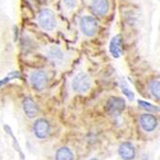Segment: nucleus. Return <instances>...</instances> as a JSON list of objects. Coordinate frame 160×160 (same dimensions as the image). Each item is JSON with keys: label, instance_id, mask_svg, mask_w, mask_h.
<instances>
[{"label": "nucleus", "instance_id": "1", "mask_svg": "<svg viewBox=\"0 0 160 160\" xmlns=\"http://www.w3.org/2000/svg\"><path fill=\"white\" fill-rule=\"evenodd\" d=\"M38 23L45 31H52L57 24L56 17L52 10L45 8L42 9L38 15Z\"/></svg>", "mask_w": 160, "mask_h": 160}, {"label": "nucleus", "instance_id": "2", "mask_svg": "<svg viewBox=\"0 0 160 160\" xmlns=\"http://www.w3.org/2000/svg\"><path fill=\"white\" fill-rule=\"evenodd\" d=\"M72 88L75 93L86 94L91 88V79L85 72L77 73L72 81Z\"/></svg>", "mask_w": 160, "mask_h": 160}, {"label": "nucleus", "instance_id": "3", "mask_svg": "<svg viewBox=\"0 0 160 160\" xmlns=\"http://www.w3.org/2000/svg\"><path fill=\"white\" fill-rule=\"evenodd\" d=\"M80 29L86 37H93L98 29V20L94 17L84 16L80 19Z\"/></svg>", "mask_w": 160, "mask_h": 160}, {"label": "nucleus", "instance_id": "4", "mask_svg": "<svg viewBox=\"0 0 160 160\" xmlns=\"http://www.w3.org/2000/svg\"><path fill=\"white\" fill-rule=\"evenodd\" d=\"M29 81L32 88L40 92L48 85V75L43 71H34L29 74Z\"/></svg>", "mask_w": 160, "mask_h": 160}, {"label": "nucleus", "instance_id": "5", "mask_svg": "<svg viewBox=\"0 0 160 160\" xmlns=\"http://www.w3.org/2000/svg\"><path fill=\"white\" fill-rule=\"evenodd\" d=\"M125 108V100L120 97H110L106 101L105 109L110 115H119Z\"/></svg>", "mask_w": 160, "mask_h": 160}, {"label": "nucleus", "instance_id": "6", "mask_svg": "<svg viewBox=\"0 0 160 160\" xmlns=\"http://www.w3.org/2000/svg\"><path fill=\"white\" fill-rule=\"evenodd\" d=\"M34 133L39 139H44L48 136L50 132V124L49 122L45 119H38L34 122Z\"/></svg>", "mask_w": 160, "mask_h": 160}, {"label": "nucleus", "instance_id": "7", "mask_svg": "<svg viewBox=\"0 0 160 160\" xmlns=\"http://www.w3.org/2000/svg\"><path fill=\"white\" fill-rule=\"evenodd\" d=\"M140 124H141V128L146 132H152L156 128L158 124V121L156 117L153 116L152 114L147 113V114H143L140 117Z\"/></svg>", "mask_w": 160, "mask_h": 160}, {"label": "nucleus", "instance_id": "8", "mask_svg": "<svg viewBox=\"0 0 160 160\" xmlns=\"http://www.w3.org/2000/svg\"><path fill=\"white\" fill-rule=\"evenodd\" d=\"M109 52L114 58H120L122 54V37L118 34L115 35L110 41Z\"/></svg>", "mask_w": 160, "mask_h": 160}, {"label": "nucleus", "instance_id": "9", "mask_svg": "<svg viewBox=\"0 0 160 160\" xmlns=\"http://www.w3.org/2000/svg\"><path fill=\"white\" fill-rule=\"evenodd\" d=\"M91 10L94 15L98 17H104L109 11V1L108 0H92Z\"/></svg>", "mask_w": 160, "mask_h": 160}, {"label": "nucleus", "instance_id": "10", "mask_svg": "<svg viewBox=\"0 0 160 160\" xmlns=\"http://www.w3.org/2000/svg\"><path fill=\"white\" fill-rule=\"evenodd\" d=\"M22 108H23L25 115L30 119L35 118L39 113V108H38L37 103L34 101L32 98H29V97L25 98L22 100Z\"/></svg>", "mask_w": 160, "mask_h": 160}, {"label": "nucleus", "instance_id": "11", "mask_svg": "<svg viewBox=\"0 0 160 160\" xmlns=\"http://www.w3.org/2000/svg\"><path fill=\"white\" fill-rule=\"evenodd\" d=\"M119 155L122 160H132L135 158L136 152L134 146L129 142H123L119 147Z\"/></svg>", "mask_w": 160, "mask_h": 160}, {"label": "nucleus", "instance_id": "12", "mask_svg": "<svg viewBox=\"0 0 160 160\" xmlns=\"http://www.w3.org/2000/svg\"><path fill=\"white\" fill-rule=\"evenodd\" d=\"M56 160H73V153L67 147L60 148L56 152L55 155Z\"/></svg>", "mask_w": 160, "mask_h": 160}, {"label": "nucleus", "instance_id": "13", "mask_svg": "<svg viewBox=\"0 0 160 160\" xmlns=\"http://www.w3.org/2000/svg\"><path fill=\"white\" fill-rule=\"evenodd\" d=\"M48 56L53 61H60L64 58V53L58 47H52L48 50Z\"/></svg>", "mask_w": 160, "mask_h": 160}, {"label": "nucleus", "instance_id": "14", "mask_svg": "<svg viewBox=\"0 0 160 160\" xmlns=\"http://www.w3.org/2000/svg\"><path fill=\"white\" fill-rule=\"evenodd\" d=\"M21 74L18 71H13V72H10L5 77L0 79V88L3 87L4 85L8 84L10 81H12L14 79H17V78H20Z\"/></svg>", "mask_w": 160, "mask_h": 160}, {"label": "nucleus", "instance_id": "15", "mask_svg": "<svg viewBox=\"0 0 160 160\" xmlns=\"http://www.w3.org/2000/svg\"><path fill=\"white\" fill-rule=\"evenodd\" d=\"M148 88H150V91L152 95L158 100H160V81L158 80H153L148 85Z\"/></svg>", "mask_w": 160, "mask_h": 160}, {"label": "nucleus", "instance_id": "16", "mask_svg": "<svg viewBox=\"0 0 160 160\" xmlns=\"http://www.w3.org/2000/svg\"><path fill=\"white\" fill-rule=\"evenodd\" d=\"M138 105L140 107H142L143 109L147 110V111H150V112H154V111H160V108L158 106H155L150 102L145 101V100H138Z\"/></svg>", "mask_w": 160, "mask_h": 160}, {"label": "nucleus", "instance_id": "17", "mask_svg": "<svg viewBox=\"0 0 160 160\" xmlns=\"http://www.w3.org/2000/svg\"><path fill=\"white\" fill-rule=\"evenodd\" d=\"M121 89H122V92L123 93V95L127 97L129 100H133L134 99V93L128 88V84L125 83L124 81L121 82Z\"/></svg>", "mask_w": 160, "mask_h": 160}, {"label": "nucleus", "instance_id": "18", "mask_svg": "<svg viewBox=\"0 0 160 160\" xmlns=\"http://www.w3.org/2000/svg\"><path fill=\"white\" fill-rule=\"evenodd\" d=\"M64 2L68 8L72 9V8H74V6L76 4V0H64Z\"/></svg>", "mask_w": 160, "mask_h": 160}, {"label": "nucleus", "instance_id": "19", "mask_svg": "<svg viewBox=\"0 0 160 160\" xmlns=\"http://www.w3.org/2000/svg\"><path fill=\"white\" fill-rule=\"evenodd\" d=\"M89 160H98L97 158H91V159H89Z\"/></svg>", "mask_w": 160, "mask_h": 160}]
</instances>
